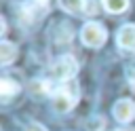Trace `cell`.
Segmentation results:
<instances>
[{
	"label": "cell",
	"mask_w": 135,
	"mask_h": 131,
	"mask_svg": "<svg viewBox=\"0 0 135 131\" xmlns=\"http://www.w3.org/2000/svg\"><path fill=\"white\" fill-rule=\"evenodd\" d=\"M101 129H103V118L95 116V118L89 123V131H101Z\"/></svg>",
	"instance_id": "cell-10"
},
{
	"label": "cell",
	"mask_w": 135,
	"mask_h": 131,
	"mask_svg": "<svg viewBox=\"0 0 135 131\" xmlns=\"http://www.w3.org/2000/svg\"><path fill=\"white\" fill-rule=\"evenodd\" d=\"M15 57H17V44H13L8 40H2L0 42V63L8 66V63L15 61Z\"/></svg>",
	"instance_id": "cell-6"
},
{
	"label": "cell",
	"mask_w": 135,
	"mask_h": 131,
	"mask_svg": "<svg viewBox=\"0 0 135 131\" xmlns=\"http://www.w3.org/2000/svg\"><path fill=\"white\" fill-rule=\"evenodd\" d=\"M112 114H114V118H116L118 123H129V120H133V116H135V104H133L131 99H120V101L114 104Z\"/></svg>",
	"instance_id": "cell-5"
},
{
	"label": "cell",
	"mask_w": 135,
	"mask_h": 131,
	"mask_svg": "<svg viewBox=\"0 0 135 131\" xmlns=\"http://www.w3.org/2000/svg\"><path fill=\"white\" fill-rule=\"evenodd\" d=\"M84 13H89V15H93V13H97V2H95V0H86V6H84Z\"/></svg>",
	"instance_id": "cell-12"
},
{
	"label": "cell",
	"mask_w": 135,
	"mask_h": 131,
	"mask_svg": "<svg viewBox=\"0 0 135 131\" xmlns=\"http://www.w3.org/2000/svg\"><path fill=\"white\" fill-rule=\"evenodd\" d=\"M25 131H46V129H44L40 123H30V125L25 127Z\"/></svg>",
	"instance_id": "cell-13"
},
{
	"label": "cell",
	"mask_w": 135,
	"mask_h": 131,
	"mask_svg": "<svg viewBox=\"0 0 135 131\" xmlns=\"http://www.w3.org/2000/svg\"><path fill=\"white\" fill-rule=\"evenodd\" d=\"M105 38H108V32H105V27H103L101 23H97V21H89V23H84L82 30H80V40H82V44H86V46H91V49H99V46L105 42Z\"/></svg>",
	"instance_id": "cell-2"
},
{
	"label": "cell",
	"mask_w": 135,
	"mask_h": 131,
	"mask_svg": "<svg viewBox=\"0 0 135 131\" xmlns=\"http://www.w3.org/2000/svg\"><path fill=\"white\" fill-rule=\"evenodd\" d=\"M0 32H2V34L6 32V23H4V19H0Z\"/></svg>",
	"instance_id": "cell-14"
},
{
	"label": "cell",
	"mask_w": 135,
	"mask_h": 131,
	"mask_svg": "<svg viewBox=\"0 0 135 131\" xmlns=\"http://www.w3.org/2000/svg\"><path fill=\"white\" fill-rule=\"evenodd\" d=\"M120 131H135V129H120Z\"/></svg>",
	"instance_id": "cell-15"
},
{
	"label": "cell",
	"mask_w": 135,
	"mask_h": 131,
	"mask_svg": "<svg viewBox=\"0 0 135 131\" xmlns=\"http://www.w3.org/2000/svg\"><path fill=\"white\" fill-rule=\"evenodd\" d=\"M17 93H19V85H17L15 80H11V78L4 76V78L0 80V95H2V99L8 101V99H11L13 95H17Z\"/></svg>",
	"instance_id": "cell-7"
},
{
	"label": "cell",
	"mask_w": 135,
	"mask_h": 131,
	"mask_svg": "<svg viewBox=\"0 0 135 131\" xmlns=\"http://www.w3.org/2000/svg\"><path fill=\"white\" fill-rule=\"evenodd\" d=\"M116 42L122 51H129V53H135V25L133 23H127L118 30L116 34Z\"/></svg>",
	"instance_id": "cell-4"
},
{
	"label": "cell",
	"mask_w": 135,
	"mask_h": 131,
	"mask_svg": "<svg viewBox=\"0 0 135 131\" xmlns=\"http://www.w3.org/2000/svg\"><path fill=\"white\" fill-rule=\"evenodd\" d=\"M127 78H129V82H131V89L135 91V63H131V66L127 68Z\"/></svg>",
	"instance_id": "cell-11"
},
{
	"label": "cell",
	"mask_w": 135,
	"mask_h": 131,
	"mask_svg": "<svg viewBox=\"0 0 135 131\" xmlns=\"http://www.w3.org/2000/svg\"><path fill=\"white\" fill-rule=\"evenodd\" d=\"M78 95H80V91H78V82L72 78V80H68V82H63V87L61 89H57L55 93H53V110L55 112H70L74 106H76V101H78Z\"/></svg>",
	"instance_id": "cell-1"
},
{
	"label": "cell",
	"mask_w": 135,
	"mask_h": 131,
	"mask_svg": "<svg viewBox=\"0 0 135 131\" xmlns=\"http://www.w3.org/2000/svg\"><path fill=\"white\" fill-rule=\"evenodd\" d=\"M59 6H61L65 13H70V15H78V13L84 11L86 0H59Z\"/></svg>",
	"instance_id": "cell-8"
},
{
	"label": "cell",
	"mask_w": 135,
	"mask_h": 131,
	"mask_svg": "<svg viewBox=\"0 0 135 131\" xmlns=\"http://www.w3.org/2000/svg\"><path fill=\"white\" fill-rule=\"evenodd\" d=\"M129 6V0H103V8L108 13H124Z\"/></svg>",
	"instance_id": "cell-9"
},
{
	"label": "cell",
	"mask_w": 135,
	"mask_h": 131,
	"mask_svg": "<svg viewBox=\"0 0 135 131\" xmlns=\"http://www.w3.org/2000/svg\"><path fill=\"white\" fill-rule=\"evenodd\" d=\"M76 72H78V61H76L72 55H61V57L53 63V68H51L53 78H55V80H61V82L72 80V78L76 76Z\"/></svg>",
	"instance_id": "cell-3"
}]
</instances>
